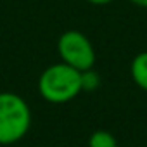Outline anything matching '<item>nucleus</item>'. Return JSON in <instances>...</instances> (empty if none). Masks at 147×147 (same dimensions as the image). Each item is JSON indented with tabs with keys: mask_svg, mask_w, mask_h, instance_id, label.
<instances>
[{
	"mask_svg": "<svg viewBox=\"0 0 147 147\" xmlns=\"http://www.w3.org/2000/svg\"><path fill=\"white\" fill-rule=\"evenodd\" d=\"M31 128V109L14 92H0V145H14Z\"/></svg>",
	"mask_w": 147,
	"mask_h": 147,
	"instance_id": "2",
	"label": "nucleus"
},
{
	"mask_svg": "<svg viewBox=\"0 0 147 147\" xmlns=\"http://www.w3.org/2000/svg\"><path fill=\"white\" fill-rule=\"evenodd\" d=\"M87 2L92 4V5H107V4L114 2V0H87Z\"/></svg>",
	"mask_w": 147,
	"mask_h": 147,
	"instance_id": "7",
	"label": "nucleus"
},
{
	"mask_svg": "<svg viewBox=\"0 0 147 147\" xmlns=\"http://www.w3.org/2000/svg\"><path fill=\"white\" fill-rule=\"evenodd\" d=\"M118 147H119V145H118Z\"/></svg>",
	"mask_w": 147,
	"mask_h": 147,
	"instance_id": "9",
	"label": "nucleus"
},
{
	"mask_svg": "<svg viewBox=\"0 0 147 147\" xmlns=\"http://www.w3.org/2000/svg\"><path fill=\"white\" fill-rule=\"evenodd\" d=\"M99 87H100V76L94 67L82 71V90L83 92H94Z\"/></svg>",
	"mask_w": 147,
	"mask_h": 147,
	"instance_id": "6",
	"label": "nucleus"
},
{
	"mask_svg": "<svg viewBox=\"0 0 147 147\" xmlns=\"http://www.w3.org/2000/svg\"><path fill=\"white\" fill-rule=\"evenodd\" d=\"M88 147H118V142L111 131L95 130L88 137Z\"/></svg>",
	"mask_w": 147,
	"mask_h": 147,
	"instance_id": "5",
	"label": "nucleus"
},
{
	"mask_svg": "<svg viewBox=\"0 0 147 147\" xmlns=\"http://www.w3.org/2000/svg\"><path fill=\"white\" fill-rule=\"evenodd\" d=\"M130 2L137 7H142V9H147V0H130Z\"/></svg>",
	"mask_w": 147,
	"mask_h": 147,
	"instance_id": "8",
	"label": "nucleus"
},
{
	"mask_svg": "<svg viewBox=\"0 0 147 147\" xmlns=\"http://www.w3.org/2000/svg\"><path fill=\"white\" fill-rule=\"evenodd\" d=\"M130 76L133 80V83L147 92V50L144 52H138L133 59H131V64H130Z\"/></svg>",
	"mask_w": 147,
	"mask_h": 147,
	"instance_id": "4",
	"label": "nucleus"
},
{
	"mask_svg": "<svg viewBox=\"0 0 147 147\" xmlns=\"http://www.w3.org/2000/svg\"><path fill=\"white\" fill-rule=\"evenodd\" d=\"M57 54L62 62L78 71H85L95 66V49L87 35L78 30H67L57 40Z\"/></svg>",
	"mask_w": 147,
	"mask_h": 147,
	"instance_id": "3",
	"label": "nucleus"
},
{
	"mask_svg": "<svg viewBox=\"0 0 147 147\" xmlns=\"http://www.w3.org/2000/svg\"><path fill=\"white\" fill-rule=\"evenodd\" d=\"M82 92V71L62 61L45 67L38 78V94L49 104H67Z\"/></svg>",
	"mask_w": 147,
	"mask_h": 147,
	"instance_id": "1",
	"label": "nucleus"
}]
</instances>
